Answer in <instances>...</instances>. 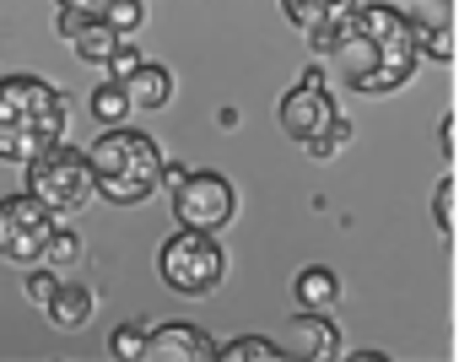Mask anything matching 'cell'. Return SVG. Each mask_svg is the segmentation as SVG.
Listing matches in <instances>:
<instances>
[{
	"label": "cell",
	"instance_id": "6da1fadb",
	"mask_svg": "<svg viewBox=\"0 0 459 362\" xmlns=\"http://www.w3.org/2000/svg\"><path fill=\"white\" fill-rule=\"evenodd\" d=\"M308 44L341 71V82L351 87V92H362V98H389V92H400L416 71H421V22H411L400 6H357L341 17V22H330V28H319V33H308Z\"/></svg>",
	"mask_w": 459,
	"mask_h": 362
},
{
	"label": "cell",
	"instance_id": "7a4b0ae2",
	"mask_svg": "<svg viewBox=\"0 0 459 362\" xmlns=\"http://www.w3.org/2000/svg\"><path fill=\"white\" fill-rule=\"evenodd\" d=\"M65 119H71V98L55 82L33 71L0 76V162L28 168L39 151L65 141Z\"/></svg>",
	"mask_w": 459,
	"mask_h": 362
},
{
	"label": "cell",
	"instance_id": "3957f363",
	"mask_svg": "<svg viewBox=\"0 0 459 362\" xmlns=\"http://www.w3.org/2000/svg\"><path fill=\"white\" fill-rule=\"evenodd\" d=\"M87 162H92V185L108 206H141L162 190V146L146 135V130H130V125H108L92 146H87Z\"/></svg>",
	"mask_w": 459,
	"mask_h": 362
},
{
	"label": "cell",
	"instance_id": "277c9868",
	"mask_svg": "<svg viewBox=\"0 0 459 362\" xmlns=\"http://www.w3.org/2000/svg\"><path fill=\"white\" fill-rule=\"evenodd\" d=\"M22 173H28V190H33L55 217H71V211H82V206L98 195L92 162H87V151H76L71 141H55L49 151H39Z\"/></svg>",
	"mask_w": 459,
	"mask_h": 362
},
{
	"label": "cell",
	"instance_id": "5b68a950",
	"mask_svg": "<svg viewBox=\"0 0 459 362\" xmlns=\"http://www.w3.org/2000/svg\"><path fill=\"white\" fill-rule=\"evenodd\" d=\"M157 271H162V281H168L178 297H205V292H216V287H221V276H227V254H221L216 233L178 228V233L162 244Z\"/></svg>",
	"mask_w": 459,
	"mask_h": 362
},
{
	"label": "cell",
	"instance_id": "8992f818",
	"mask_svg": "<svg viewBox=\"0 0 459 362\" xmlns=\"http://www.w3.org/2000/svg\"><path fill=\"white\" fill-rule=\"evenodd\" d=\"M60 233V217L33 195V190H17L0 201V260H12V265H39L49 254Z\"/></svg>",
	"mask_w": 459,
	"mask_h": 362
},
{
	"label": "cell",
	"instance_id": "52a82bcc",
	"mask_svg": "<svg viewBox=\"0 0 459 362\" xmlns=\"http://www.w3.org/2000/svg\"><path fill=\"white\" fill-rule=\"evenodd\" d=\"M173 217L178 228H200V233H221L238 217V190L227 185V173L211 168H189V178L173 190Z\"/></svg>",
	"mask_w": 459,
	"mask_h": 362
},
{
	"label": "cell",
	"instance_id": "ba28073f",
	"mask_svg": "<svg viewBox=\"0 0 459 362\" xmlns=\"http://www.w3.org/2000/svg\"><path fill=\"white\" fill-rule=\"evenodd\" d=\"M335 119H341V103H335V92H330V82H325V65H308L303 82L287 87L281 103H276V125H281V135H292L298 146H308V141H314L325 125H335Z\"/></svg>",
	"mask_w": 459,
	"mask_h": 362
},
{
	"label": "cell",
	"instance_id": "9c48e42d",
	"mask_svg": "<svg viewBox=\"0 0 459 362\" xmlns=\"http://www.w3.org/2000/svg\"><path fill=\"white\" fill-rule=\"evenodd\" d=\"M281 346H287V357L325 362V357L341 351V330H335L330 308H298V314L287 319V330H281Z\"/></svg>",
	"mask_w": 459,
	"mask_h": 362
},
{
	"label": "cell",
	"instance_id": "30bf717a",
	"mask_svg": "<svg viewBox=\"0 0 459 362\" xmlns=\"http://www.w3.org/2000/svg\"><path fill=\"white\" fill-rule=\"evenodd\" d=\"M216 357V340L189 324V319H168L152 330V346H146V362H211Z\"/></svg>",
	"mask_w": 459,
	"mask_h": 362
},
{
	"label": "cell",
	"instance_id": "8fae6325",
	"mask_svg": "<svg viewBox=\"0 0 459 362\" xmlns=\"http://www.w3.org/2000/svg\"><path fill=\"white\" fill-rule=\"evenodd\" d=\"M92 308H98V297H92V287H87V281H60V292L49 297V308H44V314H49V324H55V330H65V335H71V330H87Z\"/></svg>",
	"mask_w": 459,
	"mask_h": 362
},
{
	"label": "cell",
	"instance_id": "7c38bea8",
	"mask_svg": "<svg viewBox=\"0 0 459 362\" xmlns=\"http://www.w3.org/2000/svg\"><path fill=\"white\" fill-rule=\"evenodd\" d=\"M351 6H357V0H281L287 22L303 28V33H319V28H330V22H341Z\"/></svg>",
	"mask_w": 459,
	"mask_h": 362
},
{
	"label": "cell",
	"instance_id": "4fadbf2b",
	"mask_svg": "<svg viewBox=\"0 0 459 362\" xmlns=\"http://www.w3.org/2000/svg\"><path fill=\"white\" fill-rule=\"evenodd\" d=\"M125 87H130L135 108H162V103L173 98V71H168V65H157V60H146Z\"/></svg>",
	"mask_w": 459,
	"mask_h": 362
},
{
	"label": "cell",
	"instance_id": "5bb4252c",
	"mask_svg": "<svg viewBox=\"0 0 459 362\" xmlns=\"http://www.w3.org/2000/svg\"><path fill=\"white\" fill-rule=\"evenodd\" d=\"M87 108H92V119L108 130V125H125V119L135 114V98H130V87H125L119 76H108L103 87H92V103H87Z\"/></svg>",
	"mask_w": 459,
	"mask_h": 362
},
{
	"label": "cell",
	"instance_id": "9a60e30c",
	"mask_svg": "<svg viewBox=\"0 0 459 362\" xmlns=\"http://www.w3.org/2000/svg\"><path fill=\"white\" fill-rule=\"evenodd\" d=\"M292 297H298V308H330L341 297V281H335L330 265H308V271H298Z\"/></svg>",
	"mask_w": 459,
	"mask_h": 362
},
{
	"label": "cell",
	"instance_id": "2e32d148",
	"mask_svg": "<svg viewBox=\"0 0 459 362\" xmlns=\"http://www.w3.org/2000/svg\"><path fill=\"white\" fill-rule=\"evenodd\" d=\"M71 44H76V55H82L87 65H108V60H114V49H119L125 39H119V33H114V28L98 17V22H87V28H82Z\"/></svg>",
	"mask_w": 459,
	"mask_h": 362
},
{
	"label": "cell",
	"instance_id": "e0dca14e",
	"mask_svg": "<svg viewBox=\"0 0 459 362\" xmlns=\"http://www.w3.org/2000/svg\"><path fill=\"white\" fill-rule=\"evenodd\" d=\"M287 346L281 340H265V335H233V340H221L216 357L221 362H276Z\"/></svg>",
	"mask_w": 459,
	"mask_h": 362
},
{
	"label": "cell",
	"instance_id": "ac0fdd59",
	"mask_svg": "<svg viewBox=\"0 0 459 362\" xmlns=\"http://www.w3.org/2000/svg\"><path fill=\"white\" fill-rule=\"evenodd\" d=\"M346 146H351V119L341 114V119H335V125H325V130H319V135H314L303 151H308L314 162H330V157H341Z\"/></svg>",
	"mask_w": 459,
	"mask_h": 362
},
{
	"label": "cell",
	"instance_id": "d6986e66",
	"mask_svg": "<svg viewBox=\"0 0 459 362\" xmlns=\"http://www.w3.org/2000/svg\"><path fill=\"white\" fill-rule=\"evenodd\" d=\"M146 346H152V330H146V324H119V330L108 335V351H114L119 362H141Z\"/></svg>",
	"mask_w": 459,
	"mask_h": 362
},
{
	"label": "cell",
	"instance_id": "ffe728a7",
	"mask_svg": "<svg viewBox=\"0 0 459 362\" xmlns=\"http://www.w3.org/2000/svg\"><path fill=\"white\" fill-rule=\"evenodd\" d=\"M141 17H146L141 0H108V12H103V22H108L119 39H135V33H141Z\"/></svg>",
	"mask_w": 459,
	"mask_h": 362
},
{
	"label": "cell",
	"instance_id": "44dd1931",
	"mask_svg": "<svg viewBox=\"0 0 459 362\" xmlns=\"http://www.w3.org/2000/svg\"><path fill=\"white\" fill-rule=\"evenodd\" d=\"M22 292H28V303L49 308V297L60 292V271H44V260H39V265H28V281H22Z\"/></svg>",
	"mask_w": 459,
	"mask_h": 362
},
{
	"label": "cell",
	"instance_id": "7402d4cb",
	"mask_svg": "<svg viewBox=\"0 0 459 362\" xmlns=\"http://www.w3.org/2000/svg\"><path fill=\"white\" fill-rule=\"evenodd\" d=\"M141 65H146V60H141V49H135V44H130V39H125V44H119V49H114V60H108V65H103V71H108V76H119V82H130V76H135V71H141Z\"/></svg>",
	"mask_w": 459,
	"mask_h": 362
},
{
	"label": "cell",
	"instance_id": "603a6c76",
	"mask_svg": "<svg viewBox=\"0 0 459 362\" xmlns=\"http://www.w3.org/2000/svg\"><path fill=\"white\" fill-rule=\"evenodd\" d=\"M44 260H49V265H76V260H82V238H76V233H71V228H60V233H55V244H49V254H44Z\"/></svg>",
	"mask_w": 459,
	"mask_h": 362
},
{
	"label": "cell",
	"instance_id": "cb8c5ba5",
	"mask_svg": "<svg viewBox=\"0 0 459 362\" xmlns=\"http://www.w3.org/2000/svg\"><path fill=\"white\" fill-rule=\"evenodd\" d=\"M432 222H437V233H454V178H443L432 195Z\"/></svg>",
	"mask_w": 459,
	"mask_h": 362
},
{
	"label": "cell",
	"instance_id": "d4e9b609",
	"mask_svg": "<svg viewBox=\"0 0 459 362\" xmlns=\"http://www.w3.org/2000/svg\"><path fill=\"white\" fill-rule=\"evenodd\" d=\"M421 55H427V60H448V55H454V39H448L437 22H421Z\"/></svg>",
	"mask_w": 459,
	"mask_h": 362
},
{
	"label": "cell",
	"instance_id": "484cf974",
	"mask_svg": "<svg viewBox=\"0 0 459 362\" xmlns=\"http://www.w3.org/2000/svg\"><path fill=\"white\" fill-rule=\"evenodd\" d=\"M55 12H71V17H87V22H98V17L108 12V0H55Z\"/></svg>",
	"mask_w": 459,
	"mask_h": 362
},
{
	"label": "cell",
	"instance_id": "4316f807",
	"mask_svg": "<svg viewBox=\"0 0 459 362\" xmlns=\"http://www.w3.org/2000/svg\"><path fill=\"white\" fill-rule=\"evenodd\" d=\"M184 178H189V168H184V162H162V190H168V195L184 185Z\"/></svg>",
	"mask_w": 459,
	"mask_h": 362
}]
</instances>
